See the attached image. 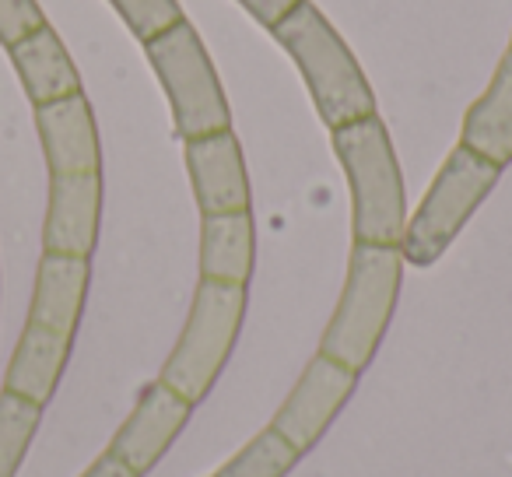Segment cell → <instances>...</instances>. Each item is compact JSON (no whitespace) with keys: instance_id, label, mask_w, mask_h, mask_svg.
<instances>
[{"instance_id":"obj_1","label":"cell","mask_w":512,"mask_h":477,"mask_svg":"<svg viewBox=\"0 0 512 477\" xmlns=\"http://www.w3.org/2000/svg\"><path fill=\"white\" fill-rule=\"evenodd\" d=\"M271 32L299 64L316 113L330 130L376 116V92L369 88V78L362 74L341 32L320 15L316 4L299 0V8L281 18Z\"/></svg>"},{"instance_id":"obj_2","label":"cell","mask_w":512,"mask_h":477,"mask_svg":"<svg viewBox=\"0 0 512 477\" xmlns=\"http://www.w3.org/2000/svg\"><path fill=\"white\" fill-rule=\"evenodd\" d=\"M334 151L351 186L355 243L400 246L407 228V190L383 120L365 116V120L337 127Z\"/></svg>"},{"instance_id":"obj_3","label":"cell","mask_w":512,"mask_h":477,"mask_svg":"<svg viewBox=\"0 0 512 477\" xmlns=\"http://www.w3.org/2000/svg\"><path fill=\"white\" fill-rule=\"evenodd\" d=\"M400 278H404V257L400 246H365L355 243L348 260V281H344L341 302L323 330L320 355L341 362L344 369L362 376L383 344L386 327L400 299Z\"/></svg>"},{"instance_id":"obj_4","label":"cell","mask_w":512,"mask_h":477,"mask_svg":"<svg viewBox=\"0 0 512 477\" xmlns=\"http://www.w3.org/2000/svg\"><path fill=\"white\" fill-rule=\"evenodd\" d=\"M246 316V285L200 281L190 316L172 355L162 365V383L176 390L186 404H200L218 383Z\"/></svg>"},{"instance_id":"obj_5","label":"cell","mask_w":512,"mask_h":477,"mask_svg":"<svg viewBox=\"0 0 512 477\" xmlns=\"http://www.w3.org/2000/svg\"><path fill=\"white\" fill-rule=\"evenodd\" d=\"M498 176H502V169L495 162L470 151L467 144H456L442 162L439 176L428 186L418 211L407 218L404 243H400L404 264L432 267L453 246V239L470 221V214L488 200Z\"/></svg>"},{"instance_id":"obj_6","label":"cell","mask_w":512,"mask_h":477,"mask_svg":"<svg viewBox=\"0 0 512 477\" xmlns=\"http://www.w3.org/2000/svg\"><path fill=\"white\" fill-rule=\"evenodd\" d=\"M144 53L169 95L172 120L183 141L232 130V109L207 57V46L186 18L165 29L162 36L148 39Z\"/></svg>"},{"instance_id":"obj_7","label":"cell","mask_w":512,"mask_h":477,"mask_svg":"<svg viewBox=\"0 0 512 477\" xmlns=\"http://www.w3.org/2000/svg\"><path fill=\"white\" fill-rule=\"evenodd\" d=\"M358 386V372L344 369L341 362L327 355H316L278 407L271 428L285 442H292L295 453H309L320 442V435L330 428V421L341 414L348 397Z\"/></svg>"},{"instance_id":"obj_8","label":"cell","mask_w":512,"mask_h":477,"mask_svg":"<svg viewBox=\"0 0 512 477\" xmlns=\"http://www.w3.org/2000/svg\"><path fill=\"white\" fill-rule=\"evenodd\" d=\"M190 414L193 404H186L162 379L148 383L141 390V397H137L134 411L127 414V421L116 428L113 442H109V453L120 456L130 470H137L144 477L162 460L165 449L176 442V435L186 428Z\"/></svg>"},{"instance_id":"obj_9","label":"cell","mask_w":512,"mask_h":477,"mask_svg":"<svg viewBox=\"0 0 512 477\" xmlns=\"http://www.w3.org/2000/svg\"><path fill=\"white\" fill-rule=\"evenodd\" d=\"M102 221V172L50 176V207L43 225V253L92 257Z\"/></svg>"},{"instance_id":"obj_10","label":"cell","mask_w":512,"mask_h":477,"mask_svg":"<svg viewBox=\"0 0 512 477\" xmlns=\"http://www.w3.org/2000/svg\"><path fill=\"white\" fill-rule=\"evenodd\" d=\"M36 130L43 141L50 176L102 172L99 127H95L92 102L85 99V92L36 106Z\"/></svg>"},{"instance_id":"obj_11","label":"cell","mask_w":512,"mask_h":477,"mask_svg":"<svg viewBox=\"0 0 512 477\" xmlns=\"http://www.w3.org/2000/svg\"><path fill=\"white\" fill-rule=\"evenodd\" d=\"M186 169H190L193 197L200 214L249 211V179L242 162L239 137L232 130L186 141Z\"/></svg>"},{"instance_id":"obj_12","label":"cell","mask_w":512,"mask_h":477,"mask_svg":"<svg viewBox=\"0 0 512 477\" xmlns=\"http://www.w3.org/2000/svg\"><path fill=\"white\" fill-rule=\"evenodd\" d=\"M88 281H92V264L85 257L43 253L36 271V292H32V306H29L32 327L74 341L81 313H85Z\"/></svg>"},{"instance_id":"obj_13","label":"cell","mask_w":512,"mask_h":477,"mask_svg":"<svg viewBox=\"0 0 512 477\" xmlns=\"http://www.w3.org/2000/svg\"><path fill=\"white\" fill-rule=\"evenodd\" d=\"M8 53L32 106H46V102H57L81 92L78 67H74L64 39L53 32L50 22L32 32V36H25L18 46H11Z\"/></svg>"},{"instance_id":"obj_14","label":"cell","mask_w":512,"mask_h":477,"mask_svg":"<svg viewBox=\"0 0 512 477\" xmlns=\"http://www.w3.org/2000/svg\"><path fill=\"white\" fill-rule=\"evenodd\" d=\"M256 225L249 211L204 214L200 225V281L246 285L253 278Z\"/></svg>"},{"instance_id":"obj_15","label":"cell","mask_w":512,"mask_h":477,"mask_svg":"<svg viewBox=\"0 0 512 477\" xmlns=\"http://www.w3.org/2000/svg\"><path fill=\"white\" fill-rule=\"evenodd\" d=\"M71 348L74 341H67V337H57L50 330H39L32 323H25L22 337L15 344V355L8 362V372H4V390L46 407L60 386Z\"/></svg>"},{"instance_id":"obj_16","label":"cell","mask_w":512,"mask_h":477,"mask_svg":"<svg viewBox=\"0 0 512 477\" xmlns=\"http://www.w3.org/2000/svg\"><path fill=\"white\" fill-rule=\"evenodd\" d=\"M460 144L495 162L498 169L512 162V46L498 60L488 92L463 116Z\"/></svg>"},{"instance_id":"obj_17","label":"cell","mask_w":512,"mask_h":477,"mask_svg":"<svg viewBox=\"0 0 512 477\" xmlns=\"http://www.w3.org/2000/svg\"><path fill=\"white\" fill-rule=\"evenodd\" d=\"M39 421H43V407L11 390H0V477H15L22 470Z\"/></svg>"},{"instance_id":"obj_18","label":"cell","mask_w":512,"mask_h":477,"mask_svg":"<svg viewBox=\"0 0 512 477\" xmlns=\"http://www.w3.org/2000/svg\"><path fill=\"white\" fill-rule=\"evenodd\" d=\"M295 463H299V453L292 449V442L281 439L274 428H264L232 460L221 463L214 477H285Z\"/></svg>"},{"instance_id":"obj_19","label":"cell","mask_w":512,"mask_h":477,"mask_svg":"<svg viewBox=\"0 0 512 477\" xmlns=\"http://www.w3.org/2000/svg\"><path fill=\"white\" fill-rule=\"evenodd\" d=\"M116 8V15L127 22V29L134 32L141 43L162 36L165 29H172L176 22H183L179 0H109Z\"/></svg>"},{"instance_id":"obj_20","label":"cell","mask_w":512,"mask_h":477,"mask_svg":"<svg viewBox=\"0 0 512 477\" xmlns=\"http://www.w3.org/2000/svg\"><path fill=\"white\" fill-rule=\"evenodd\" d=\"M46 25V15L36 0H0V43L18 46L25 36Z\"/></svg>"},{"instance_id":"obj_21","label":"cell","mask_w":512,"mask_h":477,"mask_svg":"<svg viewBox=\"0 0 512 477\" xmlns=\"http://www.w3.org/2000/svg\"><path fill=\"white\" fill-rule=\"evenodd\" d=\"M239 4L256 18V22L264 25V29H274L281 18H288L295 8H299V0H239Z\"/></svg>"},{"instance_id":"obj_22","label":"cell","mask_w":512,"mask_h":477,"mask_svg":"<svg viewBox=\"0 0 512 477\" xmlns=\"http://www.w3.org/2000/svg\"><path fill=\"white\" fill-rule=\"evenodd\" d=\"M81 477H141V474H137V470H130L127 463L120 460V456H113L106 449V453H102L99 460H95Z\"/></svg>"}]
</instances>
